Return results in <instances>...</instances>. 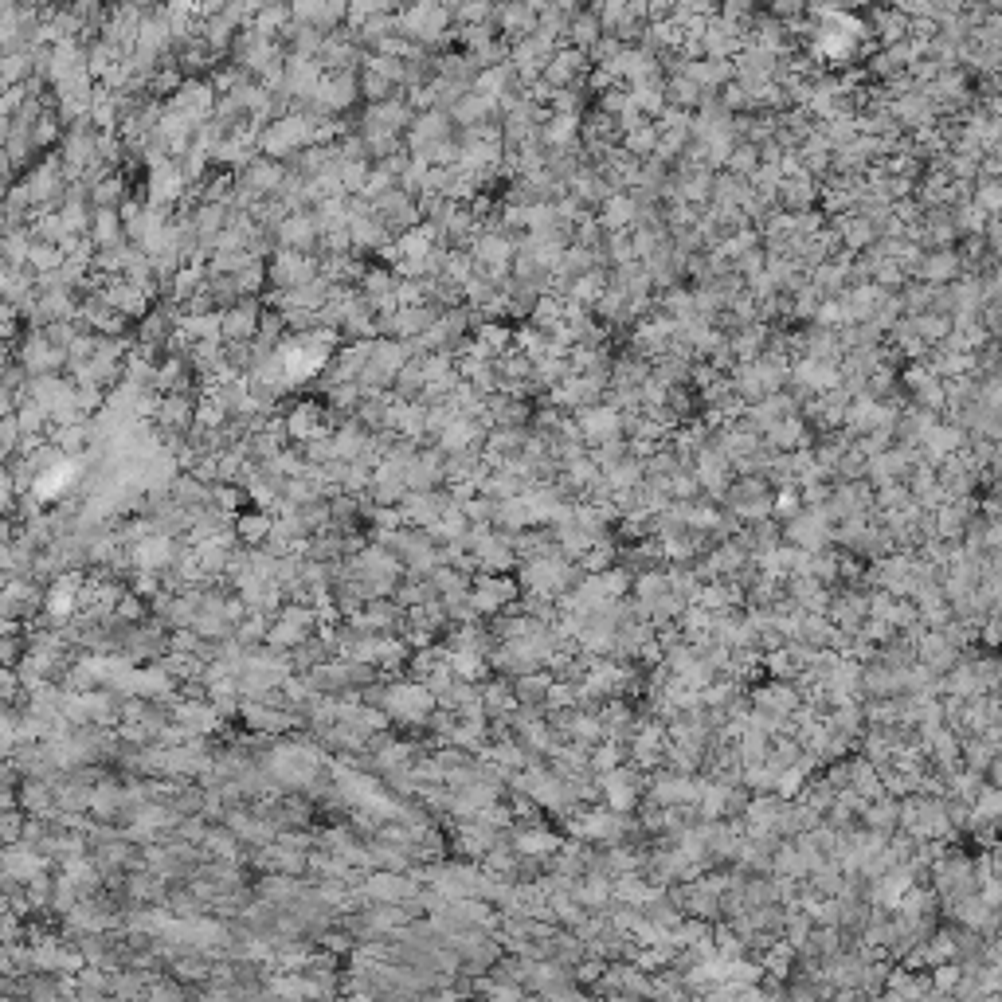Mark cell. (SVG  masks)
<instances>
[{
    "label": "cell",
    "mask_w": 1002,
    "mask_h": 1002,
    "mask_svg": "<svg viewBox=\"0 0 1002 1002\" xmlns=\"http://www.w3.org/2000/svg\"><path fill=\"white\" fill-rule=\"evenodd\" d=\"M314 126H318L314 114H282L274 126H267V130L259 134V149H263L271 161L274 157H282V153L306 149V145H314Z\"/></svg>",
    "instance_id": "6da1fadb"
},
{
    "label": "cell",
    "mask_w": 1002,
    "mask_h": 1002,
    "mask_svg": "<svg viewBox=\"0 0 1002 1002\" xmlns=\"http://www.w3.org/2000/svg\"><path fill=\"white\" fill-rule=\"evenodd\" d=\"M783 541L807 556H815L822 548H830V521L822 509H803L791 521H783Z\"/></svg>",
    "instance_id": "7a4b0ae2"
},
{
    "label": "cell",
    "mask_w": 1002,
    "mask_h": 1002,
    "mask_svg": "<svg viewBox=\"0 0 1002 1002\" xmlns=\"http://www.w3.org/2000/svg\"><path fill=\"white\" fill-rule=\"evenodd\" d=\"M689 470H693V478H697V486H701V494L713 501H721L729 494L732 486V462L717 447H705V451H697L693 462H689Z\"/></svg>",
    "instance_id": "3957f363"
},
{
    "label": "cell",
    "mask_w": 1002,
    "mask_h": 1002,
    "mask_svg": "<svg viewBox=\"0 0 1002 1002\" xmlns=\"http://www.w3.org/2000/svg\"><path fill=\"white\" fill-rule=\"evenodd\" d=\"M642 772L638 768H615V772L603 775V783H599V791L607 795V811H615V815H627L631 807L638 803V795H642Z\"/></svg>",
    "instance_id": "277c9868"
},
{
    "label": "cell",
    "mask_w": 1002,
    "mask_h": 1002,
    "mask_svg": "<svg viewBox=\"0 0 1002 1002\" xmlns=\"http://www.w3.org/2000/svg\"><path fill=\"white\" fill-rule=\"evenodd\" d=\"M357 75L353 71H333V75H321L318 94H314V106L321 114H337V110H349L357 102Z\"/></svg>",
    "instance_id": "5b68a950"
},
{
    "label": "cell",
    "mask_w": 1002,
    "mask_h": 1002,
    "mask_svg": "<svg viewBox=\"0 0 1002 1002\" xmlns=\"http://www.w3.org/2000/svg\"><path fill=\"white\" fill-rule=\"evenodd\" d=\"M267 274L282 290H294V286H306V282L318 278V263L310 255H298V251H278L274 263L267 267Z\"/></svg>",
    "instance_id": "8992f818"
},
{
    "label": "cell",
    "mask_w": 1002,
    "mask_h": 1002,
    "mask_svg": "<svg viewBox=\"0 0 1002 1002\" xmlns=\"http://www.w3.org/2000/svg\"><path fill=\"white\" fill-rule=\"evenodd\" d=\"M959 274H963V263H959V251H924V259H920V267L912 271L916 282H924V286H952Z\"/></svg>",
    "instance_id": "52a82bcc"
},
{
    "label": "cell",
    "mask_w": 1002,
    "mask_h": 1002,
    "mask_svg": "<svg viewBox=\"0 0 1002 1002\" xmlns=\"http://www.w3.org/2000/svg\"><path fill=\"white\" fill-rule=\"evenodd\" d=\"M255 333H259V306L255 302H239L220 314V341L247 345V341H255Z\"/></svg>",
    "instance_id": "ba28073f"
},
{
    "label": "cell",
    "mask_w": 1002,
    "mask_h": 1002,
    "mask_svg": "<svg viewBox=\"0 0 1002 1002\" xmlns=\"http://www.w3.org/2000/svg\"><path fill=\"white\" fill-rule=\"evenodd\" d=\"M916 654H920V666L924 670H932L936 678L940 674H952L959 666V650L948 642V638L940 635V631H924L920 635V646H916Z\"/></svg>",
    "instance_id": "9c48e42d"
},
{
    "label": "cell",
    "mask_w": 1002,
    "mask_h": 1002,
    "mask_svg": "<svg viewBox=\"0 0 1002 1002\" xmlns=\"http://www.w3.org/2000/svg\"><path fill=\"white\" fill-rule=\"evenodd\" d=\"M775 204H779V212H791V216L815 212V204H819V181H811V177H791V181H783L779 184V192H775Z\"/></svg>",
    "instance_id": "30bf717a"
},
{
    "label": "cell",
    "mask_w": 1002,
    "mask_h": 1002,
    "mask_svg": "<svg viewBox=\"0 0 1002 1002\" xmlns=\"http://www.w3.org/2000/svg\"><path fill=\"white\" fill-rule=\"evenodd\" d=\"M278 243H282V251L306 255V251L318 243V224H314V216H310V212H290V216L278 224Z\"/></svg>",
    "instance_id": "8fae6325"
},
{
    "label": "cell",
    "mask_w": 1002,
    "mask_h": 1002,
    "mask_svg": "<svg viewBox=\"0 0 1002 1002\" xmlns=\"http://www.w3.org/2000/svg\"><path fill=\"white\" fill-rule=\"evenodd\" d=\"M411 122H415L408 134L411 153H419L423 145H435V141H447V137H451V114H443V110H423V114H415Z\"/></svg>",
    "instance_id": "7c38bea8"
},
{
    "label": "cell",
    "mask_w": 1002,
    "mask_h": 1002,
    "mask_svg": "<svg viewBox=\"0 0 1002 1002\" xmlns=\"http://www.w3.org/2000/svg\"><path fill=\"white\" fill-rule=\"evenodd\" d=\"M638 220V208L635 200L627 196V192H615V196H607L603 204H599V228L603 231H631Z\"/></svg>",
    "instance_id": "4fadbf2b"
},
{
    "label": "cell",
    "mask_w": 1002,
    "mask_h": 1002,
    "mask_svg": "<svg viewBox=\"0 0 1002 1002\" xmlns=\"http://www.w3.org/2000/svg\"><path fill=\"white\" fill-rule=\"evenodd\" d=\"M752 705H756L760 713H768V717H791V713L799 709V689L772 682L752 693Z\"/></svg>",
    "instance_id": "5bb4252c"
},
{
    "label": "cell",
    "mask_w": 1002,
    "mask_h": 1002,
    "mask_svg": "<svg viewBox=\"0 0 1002 1002\" xmlns=\"http://www.w3.org/2000/svg\"><path fill=\"white\" fill-rule=\"evenodd\" d=\"M212 106H216V102H212V87H204V83H196V79L177 87V98H173V110H177V114H188V118L200 122L204 114H212Z\"/></svg>",
    "instance_id": "9a60e30c"
},
{
    "label": "cell",
    "mask_w": 1002,
    "mask_h": 1002,
    "mask_svg": "<svg viewBox=\"0 0 1002 1002\" xmlns=\"http://www.w3.org/2000/svg\"><path fill=\"white\" fill-rule=\"evenodd\" d=\"M564 842L548 830H517L513 834V854L517 858H545V854H556Z\"/></svg>",
    "instance_id": "2e32d148"
},
{
    "label": "cell",
    "mask_w": 1002,
    "mask_h": 1002,
    "mask_svg": "<svg viewBox=\"0 0 1002 1002\" xmlns=\"http://www.w3.org/2000/svg\"><path fill=\"white\" fill-rule=\"evenodd\" d=\"M909 329L924 345H940L952 333V318L948 314H916V318H909Z\"/></svg>",
    "instance_id": "e0dca14e"
},
{
    "label": "cell",
    "mask_w": 1002,
    "mask_h": 1002,
    "mask_svg": "<svg viewBox=\"0 0 1002 1002\" xmlns=\"http://www.w3.org/2000/svg\"><path fill=\"white\" fill-rule=\"evenodd\" d=\"M556 682L548 670H537V674H525V678H517V689H513V701L517 705H545V693L548 685Z\"/></svg>",
    "instance_id": "ac0fdd59"
},
{
    "label": "cell",
    "mask_w": 1002,
    "mask_h": 1002,
    "mask_svg": "<svg viewBox=\"0 0 1002 1002\" xmlns=\"http://www.w3.org/2000/svg\"><path fill=\"white\" fill-rule=\"evenodd\" d=\"M192 415H196V408H192V400L188 396H165L161 400V408H157V419L165 423V427H173V431H181V427H188L192 423Z\"/></svg>",
    "instance_id": "d6986e66"
},
{
    "label": "cell",
    "mask_w": 1002,
    "mask_h": 1002,
    "mask_svg": "<svg viewBox=\"0 0 1002 1002\" xmlns=\"http://www.w3.org/2000/svg\"><path fill=\"white\" fill-rule=\"evenodd\" d=\"M118 239H122V220H118V212H114V208H98V212H94V243H98L102 251H110V247H118Z\"/></svg>",
    "instance_id": "ffe728a7"
},
{
    "label": "cell",
    "mask_w": 1002,
    "mask_h": 1002,
    "mask_svg": "<svg viewBox=\"0 0 1002 1002\" xmlns=\"http://www.w3.org/2000/svg\"><path fill=\"white\" fill-rule=\"evenodd\" d=\"M169 556H173L169 537H149V541L137 545V564H145V568H161Z\"/></svg>",
    "instance_id": "44dd1931"
},
{
    "label": "cell",
    "mask_w": 1002,
    "mask_h": 1002,
    "mask_svg": "<svg viewBox=\"0 0 1002 1002\" xmlns=\"http://www.w3.org/2000/svg\"><path fill=\"white\" fill-rule=\"evenodd\" d=\"M271 517L267 513H251V517H239V537L243 541H251V545H259L267 533H271Z\"/></svg>",
    "instance_id": "7402d4cb"
},
{
    "label": "cell",
    "mask_w": 1002,
    "mask_h": 1002,
    "mask_svg": "<svg viewBox=\"0 0 1002 1002\" xmlns=\"http://www.w3.org/2000/svg\"><path fill=\"white\" fill-rule=\"evenodd\" d=\"M28 259H32V263H36L40 271H55V267H59V263H63L67 255H63L59 247H51V243H36V247L28 251Z\"/></svg>",
    "instance_id": "603a6c76"
},
{
    "label": "cell",
    "mask_w": 1002,
    "mask_h": 1002,
    "mask_svg": "<svg viewBox=\"0 0 1002 1002\" xmlns=\"http://www.w3.org/2000/svg\"><path fill=\"white\" fill-rule=\"evenodd\" d=\"M361 91H365L368 98H372V106H376V102H388V98H392V83H384L380 75L365 71V83H361Z\"/></svg>",
    "instance_id": "cb8c5ba5"
},
{
    "label": "cell",
    "mask_w": 1002,
    "mask_h": 1002,
    "mask_svg": "<svg viewBox=\"0 0 1002 1002\" xmlns=\"http://www.w3.org/2000/svg\"><path fill=\"white\" fill-rule=\"evenodd\" d=\"M118 200H122V181L110 177V181H102L94 188V204H98V208H114Z\"/></svg>",
    "instance_id": "d4e9b609"
},
{
    "label": "cell",
    "mask_w": 1002,
    "mask_h": 1002,
    "mask_svg": "<svg viewBox=\"0 0 1002 1002\" xmlns=\"http://www.w3.org/2000/svg\"><path fill=\"white\" fill-rule=\"evenodd\" d=\"M4 435H16V423H12V419L4 423ZM8 443H12V439H0V447H8Z\"/></svg>",
    "instance_id": "484cf974"
},
{
    "label": "cell",
    "mask_w": 1002,
    "mask_h": 1002,
    "mask_svg": "<svg viewBox=\"0 0 1002 1002\" xmlns=\"http://www.w3.org/2000/svg\"><path fill=\"white\" fill-rule=\"evenodd\" d=\"M4 134H8V130H4V122H0V141H4Z\"/></svg>",
    "instance_id": "4316f807"
}]
</instances>
